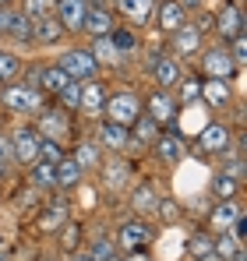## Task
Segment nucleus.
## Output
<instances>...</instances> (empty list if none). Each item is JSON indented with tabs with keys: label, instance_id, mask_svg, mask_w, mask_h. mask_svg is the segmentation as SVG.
<instances>
[{
	"label": "nucleus",
	"instance_id": "obj_30",
	"mask_svg": "<svg viewBox=\"0 0 247 261\" xmlns=\"http://www.w3.org/2000/svg\"><path fill=\"white\" fill-rule=\"evenodd\" d=\"M240 180H233L223 170H212V180H208V198L212 201H230V198H240Z\"/></svg>",
	"mask_w": 247,
	"mask_h": 261
},
{
	"label": "nucleus",
	"instance_id": "obj_11",
	"mask_svg": "<svg viewBox=\"0 0 247 261\" xmlns=\"http://www.w3.org/2000/svg\"><path fill=\"white\" fill-rule=\"evenodd\" d=\"M247 32V18H244V7L240 4H233V0H223L219 7H215V43H230V39H237V36H244Z\"/></svg>",
	"mask_w": 247,
	"mask_h": 261
},
{
	"label": "nucleus",
	"instance_id": "obj_34",
	"mask_svg": "<svg viewBox=\"0 0 247 261\" xmlns=\"http://www.w3.org/2000/svg\"><path fill=\"white\" fill-rule=\"evenodd\" d=\"M173 95H177L180 106H194V102L202 99V74H187V71H184V78L177 82Z\"/></svg>",
	"mask_w": 247,
	"mask_h": 261
},
{
	"label": "nucleus",
	"instance_id": "obj_9",
	"mask_svg": "<svg viewBox=\"0 0 247 261\" xmlns=\"http://www.w3.org/2000/svg\"><path fill=\"white\" fill-rule=\"evenodd\" d=\"M67 219H71V205H67L64 191H50V198H42V205L36 208V229L46 237H57Z\"/></svg>",
	"mask_w": 247,
	"mask_h": 261
},
{
	"label": "nucleus",
	"instance_id": "obj_14",
	"mask_svg": "<svg viewBox=\"0 0 247 261\" xmlns=\"http://www.w3.org/2000/svg\"><path fill=\"white\" fill-rule=\"evenodd\" d=\"M92 141L103 148V155H127L131 152V130L120 124H110V120H95Z\"/></svg>",
	"mask_w": 247,
	"mask_h": 261
},
{
	"label": "nucleus",
	"instance_id": "obj_23",
	"mask_svg": "<svg viewBox=\"0 0 247 261\" xmlns=\"http://www.w3.org/2000/svg\"><path fill=\"white\" fill-rule=\"evenodd\" d=\"M67 155L82 166L85 173H99V166H103V159H106V155H103V148L92 141V134H88V138H75Z\"/></svg>",
	"mask_w": 247,
	"mask_h": 261
},
{
	"label": "nucleus",
	"instance_id": "obj_51",
	"mask_svg": "<svg viewBox=\"0 0 247 261\" xmlns=\"http://www.w3.org/2000/svg\"><path fill=\"white\" fill-rule=\"evenodd\" d=\"M4 176H7V166H4V163H0V184H4Z\"/></svg>",
	"mask_w": 247,
	"mask_h": 261
},
{
	"label": "nucleus",
	"instance_id": "obj_44",
	"mask_svg": "<svg viewBox=\"0 0 247 261\" xmlns=\"http://www.w3.org/2000/svg\"><path fill=\"white\" fill-rule=\"evenodd\" d=\"M120 261H156V258H152V251H149V247H138V251H124Z\"/></svg>",
	"mask_w": 247,
	"mask_h": 261
},
{
	"label": "nucleus",
	"instance_id": "obj_5",
	"mask_svg": "<svg viewBox=\"0 0 247 261\" xmlns=\"http://www.w3.org/2000/svg\"><path fill=\"white\" fill-rule=\"evenodd\" d=\"M198 67H202V78H223V82H233L240 71L226 43H205V49L198 53Z\"/></svg>",
	"mask_w": 247,
	"mask_h": 261
},
{
	"label": "nucleus",
	"instance_id": "obj_21",
	"mask_svg": "<svg viewBox=\"0 0 247 261\" xmlns=\"http://www.w3.org/2000/svg\"><path fill=\"white\" fill-rule=\"evenodd\" d=\"M113 11L124 18V25H131V29H145V25L152 21L156 0H113Z\"/></svg>",
	"mask_w": 247,
	"mask_h": 261
},
{
	"label": "nucleus",
	"instance_id": "obj_47",
	"mask_svg": "<svg viewBox=\"0 0 247 261\" xmlns=\"http://www.w3.org/2000/svg\"><path fill=\"white\" fill-rule=\"evenodd\" d=\"M180 4H184V7H187V14H194V11H198V7H205V0H180Z\"/></svg>",
	"mask_w": 247,
	"mask_h": 261
},
{
	"label": "nucleus",
	"instance_id": "obj_46",
	"mask_svg": "<svg viewBox=\"0 0 247 261\" xmlns=\"http://www.w3.org/2000/svg\"><path fill=\"white\" fill-rule=\"evenodd\" d=\"M11 14H14V7H0V39L7 36V25H11Z\"/></svg>",
	"mask_w": 247,
	"mask_h": 261
},
{
	"label": "nucleus",
	"instance_id": "obj_45",
	"mask_svg": "<svg viewBox=\"0 0 247 261\" xmlns=\"http://www.w3.org/2000/svg\"><path fill=\"white\" fill-rule=\"evenodd\" d=\"M0 163L11 166V138H7V130H0Z\"/></svg>",
	"mask_w": 247,
	"mask_h": 261
},
{
	"label": "nucleus",
	"instance_id": "obj_40",
	"mask_svg": "<svg viewBox=\"0 0 247 261\" xmlns=\"http://www.w3.org/2000/svg\"><path fill=\"white\" fill-rule=\"evenodd\" d=\"M53 7H57V0H18V11H21L25 18H32V21L53 14Z\"/></svg>",
	"mask_w": 247,
	"mask_h": 261
},
{
	"label": "nucleus",
	"instance_id": "obj_43",
	"mask_svg": "<svg viewBox=\"0 0 247 261\" xmlns=\"http://www.w3.org/2000/svg\"><path fill=\"white\" fill-rule=\"evenodd\" d=\"M226 49H230V57L237 60V67H244V60H247V32H244V36H237V39H230Z\"/></svg>",
	"mask_w": 247,
	"mask_h": 261
},
{
	"label": "nucleus",
	"instance_id": "obj_16",
	"mask_svg": "<svg viewBox=\"0 0 247 261\" xmlns=\"http://www.w3.org/2000/svg\"><path fill=\"white\" fill-rule=\"evenodd\" d=\"M191 21V14H187V7L180 4V0H156V11H152V25H156V32L159 36H173L180 25H187Z\"/></svg>",
	"mask_w": 247,
	"mask_h": 261
},
{
	"label": "nucleus",
	"instance_id": "obj_38",
	"mask_svg": "<svg viewBox=\"0 0 247 261\" xmlns=\"http://www.w3.org/2000/svg\"><path fill=\"white\" fill-rule=\"evenodd\" d=\"M78 99H82V82H71V85H64L50 102L53 106H60L64 113H71V117H78Z\"/></svg>",
	"mask_w": 247,
	"mask_h": 261
},
{
	"label": "nucleus",
	"instance_id": "obj_36",
	"mask_svg": "<svg viewBox=\"0 0 247 261\" xmlns=\"http://www.w3.org/2000/svg\"><path fill=\"white\" fill-rule=\"evenodd\" d=\"M110 39H113V46L120 49V57H131V53H138V46H141V36H138V29H131V25H117V29L110 32Z\"/></svg>",
	"mask_w": 247,
	"mask_h": 261
},
{
	"label": "nucleus",
	"instance_id": "obj_29",
	"mask_svg": "<svg viewBox=\"0 0 247 261\" xmlns=\"http://www.w3.org/2000/svg\"><path fill=\"white\" fill-rule=\"evenodd\" d=\"M25 180L39 191H57V163H46V159H36L32 166H25Z\"/></svg>",
	"mask_w": 247,
	"mask_h": 261
},
{
	"label": "nucleus",
	"instance_id": "obj_3",
	"mask_svg": "<svg viewBox=\"0 0 247 261\" xmlns=\"http://www.w3.org/2000/svg\"><path fill=\"white\" fill-rule=\"evenodd\" d=\"M71 82H88V78H99L103 74V67H99V60L92 57V49L82 43H75V46H64L60 49V57L53 60Z\"/></svg>",
	"mask_w": 247,
	"mask_h": 261
},
{
	"label": "nucleus",
	"instance_id": "obj_18",
	"mask_svg": "<svg viewBox=\"0 0 247 261\" xmlns=\"http://www.w3.org/2000/svg\"><path fill=\"white\" fill-rule=\"evenodd\" d=\"M233 99H237V95H233V82H223V78H202V102H205L208 110H215V113L223 110V113H226V110L233 106Z\"/></svg>",
	"mask_w": 247,
	"mask_h": 261
},
{
	"label": "nucleus",
	"instance_id": "obj_25",
	"mask_svg": "<svg viewBox=\"0 0 247 261\" xmlns=\"http://www.w3.org/2000/svg\"><path fill=\"white\" fill-rule=\"evenodd\" d=\"M163 194H159V187L152 184V180H138V184H131V216H152L156 212V201H159Z\"/></svg>",
	"mask_w": 247,
	"mask_h": 261
},
{
	"label": "nucleus",
	"instance_id": "obj_41",
	"mask_svg": "<svg viewBox=\"0 0 247 261\" xmlns=\"http://www.w3.org/2000/svg\"><path fill=\"white\" fill-rule=\"evenodd\" d=\"M152 216H159L166 226H177V222L184 219V208L177 205V198H159V201H156V212H152Z\"/></svg>",
	"mask_w": 247,
	"mask_h": 261
},
{
	"label": "nucleus",
	"instance_id": "obj_52",
	"mask_svg": "<svg viewBox=\"0 0 247 261\" xmlns=\"http://www.w3.org/2000/svg\"><path fill=\"white\" fill-rule=\"evenodd\" d=\"M106 261H120V254H110V258H106Z\"/></svg>",
	"mask_w": 247,
	"mask_h": 261
},
{
	"label": "nucleus",
	"instance_id": "obj_32",
	"mask_svg": "<svg viewBox=\"0 0 247 261\" xmlns=\"http://www.w3.org/2000/svg\"><path fill=\"white\" fill-rule=\"evenodd\" d=\"M64 85H71V78H67L57 64H42V71H39V92H42V95L53 99Z\"/></svg>",
	"mask_w": 247,
	"mask_h": 261
},
{
	"label": "nucleus",
	"instance_id": "obj_4",
	"mask_svg": "<svg viewBox=\"0 0 247 261\" xmlns=\"http://www.w3.org/2000/svg\"><path fill=\"white\" fill-rule=\"evenodd\" d=\"M141 113L152 117L159 127H177V124H180V102H177V95L166 92V88H152V92L141 95Z\"/></svg>",
	"mask_w": 247,
	"mask_h": 261
},
{
	"label": "nucleus",
	"instance_id": "obj_50",
	"mask_svg": "<svg viewBox=\"0 0 247 261\" xmlns=\"http://www.w3.org/2000/svg\"><path fill=\"white\" fill-rule=\"evenodd\" d=\"M0 7H18V0H0Z\"/></svg>",
	"mask_w": 247,
	"mask_h": 261
},
{
	"label": "nucleus",
	"instance_id": "obj_37",
	"mask_svg": "<svg viewBox=\"0 0 247 261\" xmlns=\"http://www.w3.org/2000/svg\"><path fill=\"white\" fill-rule=\"evenodd\" d=\"M208 254H215V247H212V233L208 229H194L191 237H187V258L191 261H202Z\"/></svg>",
	"mask_w": 247,
	"mask_h": 261
},
{
	"label": "nucleus",
	"instance_id": "obj_22",
	"mask_svg": "<svg viewBox=\"0 0 247 261\" xmlns=\"http://www.w3.org/2000/svg\"><path fill=\"white\" fill-rule=\"evenodd\" d=\"M99 176H103V184H106L110 191H124L127 184H134V173H131L127 155H110V159H103Z\"/></svg>",
	"mask_w": 247,
	"mask_h": 261
},
{
	"label": "nucleus",
	"instance_id": "obj_8",
	"mask_svg": "<svg viewBox=\"0 0 247 261\" xmlns=\"http://www.w3.org/2000/svg\"><path fill=\"white\" fill-rule=\"evenodd\" d=\"M113 240H117V251H138V247H152V240H156V226L149 222L145 216H127L117 226V233H113Z\"/></svg>",
	"mask_w": 247,
	"mask_h": 261
},
{
	"label": "nucleus",
	"instance_id": "obj_54",
	"mask_svg": "<svg viewBox=\"0 0 247 261\" xmlns=\"http://www.w3.org/2000/svg\"><path fill=\"white\" fill-rule=\"evenodd\" d=\"M233 4H240V7H244V0H233Z\"/></svg>",
	"mask_w": 247,
	"mask_h": 261
},
{
	"label": "nucleus",
	"instance_id": "obj_2",
	"mask_svg": "<svg viewBox=\"0 0 247 261\" xmlns=\"http://www.w3.org/2000/svg\"><path fill=\"white\" fill-rule=\"evenodd\" d=\"M138 117H141V92H138V88H113V92L106 95V106H103V117H99V120L131 127Z\"/></svg>",
	"mask_w": 247,
	"mask_h": 261
},
{
	"label": "nucleus",
	"instance_id": "obj_28",
	"mask_svg": "<svg viewBox=\"0 0 247 261\" xmlns=\"http://www.w3.org/2000/svg\"><path fill=\"white\" fill-rule=\"evenodd\" d=\"M127 130H131V148L149 152V148H152V141L159 138V130H163V127H159L152 117H145V113H141V117H138V120H134Z\"/></svg>",
	"mask_w": 247,
	"mask_h": 261
},
{
	"label": "nucleus",
	"instance_id": "obj_7",
	"mask_svg": "<svg viewBox=\"0 0 247 261\" xmlns=\"http://www.w3.org/2000/svg\"><path fill=\"white\" fill-rule=\"evenodd\" d=\"M233 138H237V130L230 127L226 120H208L205 127H202V134L194 138V152L202 159H219L233 145Z\"/></svg>",
	"mask_w": 247,
	"mask_h": 261
},
{
	"label": "nucleus",
	"instance_id": "obj_31",
	"mask_svg": "<svg viewBox=\"0 0 247 261\" xmlns=\"http://www.w3.org/2000/svg\"><path fill=\"white\" fill-rule=\"evenodd\" d=\"M85 170L71 159V155H64L60 163H57V191H75V187H82L85 184Z\"/></svg>",
	"mask_w": 247,
	"mask_h": 261
},
{
	"label": "nucleus",
	"instance_id": "obj_35",
	"mask_svg": "<svg viewBox=\"0 0 247 261\" xmlns=\"http://www.w3.org/2000/svg\"><path fill=\"white\" fill-rule=\"evenodd\" d=\"M21 57H18V49L14 46H0V85H7V82H18V74H21Z\"/></svg>",
	"mask_w": 247,
	"mask_h": 261
},
{
	"label": "nucleus",
	"instance_id": "obj_27",
	"mask_svg": "<svg viewBox=\"0 0 247 261\" xmlns=\"http://www.w3.org/2000/svg\"><path fill=\"white\" fill-rule=\"evenodd\" d=\"M64 39H67V32H64V25H60L57 14H46V18L36 21V46L53 49V46H64Z\"/></svg>",
	"mask_w": 247,
	"mask_h": 261
},
{
	"label": "nucleus",
	"instance_id": "obj_42",
	"mask_svg": "<svg viewBox=\"0 0 247 261\" xmlns=\"http://www.w3.org/2000/svg\"><path fill=\"white\" fill-rule=\"evenodd\" d=\"M64 155H67V148H64L60 141H50V138L39 141V159H46V163H60Z\"/></svg>",
	"mask_w": 247,
	"mask_h": 261
},
{
	"label": "nucleus",
	"instance_id": "obj_26",
	"mask_svg": "<svg viewBox=\"0 0 247 261\" xmlns=\"http://www.w3.org/2000/svg\"><path fill=\"white\" fill-rule=\"evenodd\" d=\"M4 39L14 46V49H21V46H36V21H32V18H25V14L14 7L11 25H7V36H4Z\"/></svg>",
	"mask_w": 247,
	"mask_h": 261
},
{
	"label": "nucleus",
	"instance_id": "obj_19",
	"mask_svg": "<svg viewBox=\"0 0 247 261\" xmlns=\"http://www.w3.org/2000/svg\"><path fill=\"white\" fill-rule=\"evenodd\" d=\"M244 212V201L240 198H230V201H212V208H208V233H230V226H233V219Z\"/></svg>",
	"mask_w": 247,
	"mask_h": 261
},
{
	"label": "nucleus",
	"instance_id": "obj_24",
	"mask_svg": "<svg viewBox=\"0 0 247 261\" xmlns=\"http://www.w3.org/2000/svg\"><path fill=\"white\" fill-rule=\"evenodd\" d=\"M53 14L60 18V25H64L67 36H82V21H85V14H88V0H57Z\"/></svg>",
	"mask_w": 247,
	"mask_h": 261
},
{
	"label": "nucleus",
	"instance_id": "obj_1",
	"mask_svg": "<svg viewBox=\"0 0 247 261\" xmlns=\"http://www.w3.org/2000/svg\"><path fill=\"white\" fill-rule=\"evenodd\" d=\"M50 99L42 95L36 85H25V82H7L0 85V110L11 113V117H36Z\"/></svg>",
	"mask_w": 247,
	"mask_h": 261
},
{
	"label": "nucleus",
	"instance_id": "obj_53",
	"mask_svg": "<svg viewBox=\"0 0 247 261\" xmlns=\"http://www.w3.org/2000/svg\"><path fill=\"white\" fill-rule=\"evenodd\" d=\"M0 261H7V254H4V251H0Z\"/></svg>",
	"mask_w": 247,
	"mask_h": 261
},
{
	"label": "nucleus",
	"instance_id": "obj_39",
	"mask_svg": "<svg viewBox=\"0 0 247 261\" xmlns=\"http://www.w3.org/2000/svg\"><path fill=\"white\" fill-rule=\"evenodd\" d=\"M85 254H88L92 261H106L110 254H120V251H117V240H113V233H99V237H95V240L85 247Z\"/></svg>",
	"mask_w": 247,
	"mask_h": 261
},
{
	"label": "nucleus",
	"instance_id": "obj_20",
	"mask_svg": "<svg viewBox=\"0 0 247 261\" xmlns=\"http://www.w3.org/2000/svg\"><path fill=\"white\" fill-rule=\"evenodd\" d=\"M117 25L120 21H117V11L113 7H92L88 4V14H85V21H82V36L99 39V36H110Z\"/></svg>",
	"mask_w": 247,
	"mask_h": 261
},
{
	"label": "nucleus",
	"instance_id": "obj_12",
	"mask_svg": "<svg viewBox=\"0 0 247 261\" xmlns=\"http://www.w3.org/2000/svg\"><path fill=\"white\" fill-rule=\"evenodd\" d=\"M205 36L194 29V21H187V25H180L173 36H166V53H173L177 60H194L202 49H205Z\"/></svg>",
	"mask_w": 247,
	"mask_h": 261
},
{
	"label": "nucleus",
	"instance_id": "obj_17",
	"mask_svg": "<svg viewBox=\"0 0 247 261\" xmlns=\"http://www.w3.org/2000/svg\"><path fill=\"white\" fill-rule=\"evenodd\" d=\"M106 95H110V85L103 82V74H99V78H88V82H82L78 113H82L85 120H99V117H103V106H106Z\"/></svg>",
	"mask_w": 247,
	"mask_h": 261
},
{
	"label": "nucleus",
	"instance_id": "obj_13",
	"mask_svg": "<svg viewBox=\"0 0 247 261\" xmlns=\"http://www.w3.org/2000/svg\"><path fill=\"white\" fill-rule=\"evenodd\" d=\"M149 71H152L156 88L173 92V88H177V82L184 78V60H177V57H173V53H166V49H156V53L149 57Z\"/></svg>",
	"mask_w": 247,
	"mask_h": 261
},
{
	"label": "nucleus",
	"instance_id": "obj_15",
	"mask_svg": "<svg viewBox=\"0 0 247 261\" xmlns=\"http://www.w3.org/2000/svg\"><path fill=\"white\" fill-rule=\"evenodd\" d=\"M149 152H152L163 166H180L184 155H187V141H184V134H180L177 127H163Z\"/></svg>",
	"mask_w": 247,
	"mask_h": 261
},
{
	"label": "nucleus",
	"instance_id": "obj_55",
	"mask_svg": "<svg viewBox=\"0 0 247 261\" xmlns=\"http://www.w3.org/2000/svg\"><path fill=\"white\" fill-rule=\"evenodd\" d=\"M0 201H4V194H0Z\"/></svg>",
	"mask_w": 247,
	"mask_h": 261
},
{
	"label": "nucleus",
	"instance_id": "obj_33",
	"mask_svg": "<svg viewBox=\"0 0 247 261\" xmlns=\"http://www.w3.org/2000/svg\"><path fill=\"white\" fill-rule=\"evenodd\" d=\"M88 49H92V57L99 60V67H117V64H120V49L113 46V39H110V36L88 39Z\"/></svg>",
	"mask_w": 247,
	"mask_h": 261
},
{
	"label": "nucleus",
	"instance_id": "obj_48",
	"mask_svg": "<svg viewBox=\"0 0 247 261\" xmlns=\"http://www.w3.org/2000/svg\"><path fill=\"white\" fill-rule=\"evenodd\" d=\"M67 261H92V258H88L82 247H78V251H71V254H67Z\"/></svg>",
	"mask_w": 247,
	"mask_h": 261
},
{
	"label": "nucleus",
	"instance_id": "obj_6",
	"mask_svg": "<svg viewBox=\"0 0 247 261\" xmlns=\"http://www.w3.org/2000/svg\"><path fill=\"white\" fill-rule=\"evenodd\" d=\"M32 127L39 130L42 138H50V141H60V145H67V141L75 138V124H71V113H64V110H60V106H53V102H46L39 113H36Z\"/></svg>",
	"mask_w": 247,
	"mask_h": 261
},
{
	"label": "nucleus",
	"instance_id": "obj_49",
	"mask_svg": "<svg viewBox=\"0 0 247 261\" xmlns=\"http://www.w3.org/2000/svg\"><path fill=\"white\" fill-rule=\"evenodd\" d=\"M92 7H113V0H88Z\"/></svg>",
	"mask_w": 247,
	"mask_h": 261
},
{
	"label": "nucleus",
	"instance_id": "obj_10",
	"mask_svg": "<svg viewBox=\"0 0 247 261\" xmlns=\"http://www.w3.org/2000/svg\"><path fill=\"white\" fill-rule=\"evenodd\" d=\"M11 138V163H18V166H32L36 159H39V141L42 134L29 120L25 124H18V127L7 134Z\"/></svg>",
	"mask_w": 247,
	"mask_h": 261
}]
</instances>
